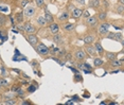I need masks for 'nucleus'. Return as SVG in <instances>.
<instances>
[{"mask_svg":"<svg viewBox=\"0 0 124 105\" xmlns=\"http://www.w3.org/2000/svg\"><path fill=\"white\" fill-rule=\"evenodd\" d=\"M109 27H110V24L108 22H103L99 25V29H98V32L101 36H105L107 33H108V30H109Z\"/></svg>","mask_w":124,"mask_h":105,"instance_id":"2","label":"nucleus"},{"mask_svg":"<svg viewBox=\"0 0 124 105\" xmlns=\"http://www.w3.org/2000/svg\"><path fill=\"white\" fill-rule=\"evenodd\" d=\"M74 56H75V58H77L78 62H83L84 59L87 57V53H86V51L84 49H80V50L75 51Z\"/></svg>","mask_w":124,"mask_h":105,"instance_id":"4","label":"nucleus"},{"mask_svg":"<svg viewBox=\"0 0 124 105\" xmlns=\"http://www.w3.org/2000/svg\"><path fill=\"white\" fill-rule=\"evenodd\" d=\"M116 12L119 13V14H123V12H124L123 3H120L119 5H117V7H116Z\"/></svg>","mask_w":124,"mask_h":105,"instance_id":"22","label":"nucleus"},{"mask_svg":"<svg viewBox=\"0 0 124 105\" xmlns=\"http://www.w3.org/2000/svg\"><path fill=\"white\" fill-rule=\"evenodd\" d=\"M27 40L29 41V44L31 45V46H33V47H36V45L38 44V38H37V36H36L35 34H28Z\"/></svg>","mask_w":124,"mask_h":105,"instance_id":"5","label":"nucleus"},{"mask_svg":"<svg viewBox=\"0 0 124 105\" xmlns=\"http://www.w3.org/2000/svg\"><path fill=\"white\" fill-rule=\"evenodd\" d=\"M4 21H5V17L2 16L1 14H0V25H3L4 24Z\"/></svg>","mask_w":124,"mask_h":105,"instance_id":"30","label":"nucleus"},{"mask_svg":"<svg viewBox=\"0 0 124 105\" xmlns=\"http://www.w3.org/2000/svg\"><path fill=\"white\" fill-rule=\"evenodd\" d=\"M106 18H107V13L106 12H101L98 15V19H100L101 21H104Z\"/></svg>","mask_w":124,"mask_h":105,"instance_id":"23","label":"nucleus"},{"mask_svg":"<svg viewBox=\"0 0 124 105\" xmlns=\"http://www.w3.org/2000/svg\"><path fill=\"white\" fill-rule=\"evenodd\" d=\"M58 19H60L61 21H64V22H65V21H67V20L69 19V13L67 12V11H64V12L60 15Z\"/></svg>","mask_w":124,"mask_h":105,"instance_id":"17","label":"nucleus"},{"mask_svg":"<svg viewBox=\"0 0 124 105\" xmlns=\"http://www.w3.org/2000/svg\"><path fill=\"white\" fill-rule=\"evenodd\" d=\"M114 39L117 41H123V37H122V34L121 33H115V36H114Z\"/></svg>","mask_w":124,"mask_h":105,"instance_id":"24","label":"nucleus"},{"mask_svg":"<svg viewBox=\"0 0 124 105\" xmlns=\"http://www.w3.org/2000/svg\"><path fill=\"white\" fill-rule=\"evenodd\" d=\"M103 59L101 58V57H95L94 58V61H93V64H94V66L95 67H100V66H102L103 65Z\"/></svg>","mask_w":124,"mask_h":105,"instance_id":"20","label":"nucleus"},{"mask_svg":"<svg viewBox=\"0 0 124 105\" xmlns=\"http://www.w3.org/2000/svg\"><path fill=\"white\" fill-rule=\"evenodd\" d=\"M22 15H21V14H18V15H17V17H16V18H17V20L19 21V22H20V21H22V17H21Z\"/></svg>","mask_w":124,"mask_h":105,"instance_id":"33","label":"nucleus"},{"mask_svg":"<svg viewBox=\"0 0 124 105\" xmlns=\"http://www.w3.org/2000/svg\"><path fill=\"white\" fill-rule=\"evenodd\" d=\"M44 17H45V19H46L47 24H48V22H49V24L54 22V18H53V16L51 15V13H50L47 8H45V15H44Z\"/></svg>","mask_w":124,"mask_h":105,"instance_id":"10","label":"nucleus"},{"mask_svg":"<svg viewBox=\"0 0 124 105\" xmlns=\"http://www.w3.org/2000/svg\"><path fill=\"white\" fill-rule=\"evenodd\" d=\"M90 7L98 8L100 7V0H90Z\"/></svg>","mask_w":124,"mask_h":105,"instance_id":"21","label":"nucleus"},{"mask_svg":"<svg viewBox=\"0 0 124 105\" xmlns=\"http://www.w3.org/2000/svg\"><path fill=\"white\" fill-rule=\"evenodd\" d=\"M36 51H37V53L40 55H47L50 50H49V48L47 46H45L44 44H37L36 45Z\"/></svg>","mask_w":124,"mask_h":105,"instance_id":"3","label":"nucleus"},{"mask_svg":"<svg viewBox=\"0 0 124 105\" xmlns=\"http://www.w3.org/2000/svg\"><path fill=\"white\" fill-rule=\"evenodd\" d=\"M82 13H83V11L81 8H73L71 12V17L74 19H78L82 16Z\"/></svg>","mask_w":124,"mask_h":105,"instance_id":"11","label":"nucleus"},{"mask_svg":"<svg viewBox=\"0 0 124 105\" xmlns=\"http://www.w3.org/2000/svg\"><path fill=\"white\" fill-rule=\"evenodd\" d=\"M119 1H120V3H123V1H124V0H119Z\"/></svg>","mask_w":124,"mask_h":105,"instance_id":"37","label":"nucleus"},{"mask_svg":"<svg viewBox=\"0 0 124 105\" xmlns=\"http://www.w3.org/2000/svg\"><path fill=\"white\" fill-rule=\"evenodd\" d=\"M86 24L88 25V27H95V25L98 24V18L95 16H91L90 15L89 17H87L86 18Z\"/></svg>","mask_w":124,"mask_h":105,"instance_id":"6","label":"nucleus"},{"mask_svg":"<svg viewBox=\"0 0 124 105\" xmlns=\"http://www.w3.org/2000/svg\"><path fill=\"white\" fill-rule=\"evenodd\" d=\"M35 2L37 8H43L45 5V0H35Z\"/></svg>","mask_w":124,"mask_h":105,"instance_id":"27","label":"nucleus"},{"mask_svg":"<svg viewBox=\"0 0 124 105\" xmlns=\"http://www.w3.org/2000/svg\"><path fill=\"white\" fill-rule=\"evenodd\" d=\"M33 90H35V87H30L29 88V91H33Z\"/></svg>","mask_w":124,"mask_h":105,"instance_id":"36","label":"nucleus"},{"mask_svg":"<svg viewBox=\"0 0 124 105\" xmlns=\"http://www.w3.org/2000/svg\"><path fill=\"white\" fill-rule=\"evenodd\" d=\"M78 68H80V69H83V70L88 69V71H91V67H90L89 65H87V64H80L78 65Z\"/></svg>","mask_w":124,"mask_h":105,"instance_id":"25","label":"nucleus"},{"mask_svg":"<svg viewBox=\"0 0 124 105\" xmlns=\"http://www.w3.org/2000/svg\"><path fill=\"white\" fill-rule=\"evenodd\" d=\"M0 88H1V86H0Z\"/></svg>","mask_w":124,"mask_h":105,"instance_id":"38","label":"nucleus"},{"mask_svg":"<svg viewBox=\"0 0 124 105\" xmlns=\"http://www.w3.org/2000/svg\"><path fill=\"white\" fill-rule=\"evenodd\" d=\"M53 41H54L55 44H57V45L63 44V37H62V35L60 33L54 34V35H53Z\"/></svg>","mask_w":124,"mask_h":105,"instance_id":"16","label":"nucleus"},{"mask_svg":"<svg viewBox=\"0 0 124 105\" xmlns=\"http://www.w3.org/2000/svg\"><path fill=\"white\" fill-rule=\"evenodd\" d=\"M111 62V66L112 67H121L123 65V59H121V61H118L117 58L116 59H112Z\"/></svg>","mask_w":124,"mask_h":105,"instance_id":"18","label":"nucleus"},{"mask_svg":"<svg viewBox=\"0 0 124 105\" xmlns=\"http://www.w3.org/2000/svg\"><path fill=\"white\" fill-rule=\"evenodd\" d=\"M63 29L65 31H67V32H72V31L75 29V24H71V22H67V24H65L63 25Z\"/></svg>","mask_w":124,"mask_h":105,"instance_id":"13","label":"nucleus"},{"mask_svg":"<svg viewBox=\"0 0 124 105\" xmlns=\"http://www.w3.org/2000/svg\"><path fill=\"white\" fill-rule=\"evenodd\" d=\"M4 104H8V105H15V104H16V101H15V100H12V99H10V100H7V101H5Z\"/></svg>","mask_w":124,"mask_h":105,"instance_id":"28","label":"nucleus"},{"mask_svg":"<svg viewBox=\"0 0 124 105\" xmlns=\"http://www.w3.org/2000/svg\"><path fill=\"white\" fill-rule=\"evenodd\" d=\"M82 15H83L84 18H87V17H89V16H90V14H89L88 11H85V12L82 13Z\"/></svg>","mask_w":124,"mask_h":105,"instance_id":"32","label":"nucleus"},{"mask_svg":"<svg viewBox=\"0 0 124 105\" xmlns=\"http://www.w3.org/2000/svg\"><path fill=\"white\" fill-rule=\"evenodd\" d=\"M93 47H94V49H95V51H97V53H98V54H100V55L104 54V49H103L102 45H101L100 42H95Z\"/></svg>","mask_w":124,"mask_h":105,"instance_id":"14","label":"nucleus"},{"mask_svg":"<svg viewBox=\"0 0 124 105\" xmlns=\"http://www.w3.org/2000/svg\"><path fill=\"white\" fill-rule=\"evenodd\" d=\"M106 37L107 38H109V39H114V36H115V33L114 32H108V33H107L106 34Z\"/></svg>","mask_w":124,"mask_h":105,"instance_id":"29","label":"nucleus"},{"mask_svg":"<svg viewBox=\"0 0 124 105\" xmlns=\"http://www.w3.org/2000/svg\"><path fill=\"white\" fill-rule=\"evenodd\" d=\"M94 39H95L94 36L91 35V34H89V35H86L85 37L83 38V42L85 45H92L94 42Z\"/></svg>","mask_w":124,"mask_h":105,"instance_id":"8","label":"nucleus"},{"mask_svg":"<svg viewBox=\"0 0 124 105\" xmlns=\"http://www.w3.org/2000/svg\"><path fill=\"white\" fill-rule=\"evenodd\" d=\"M106 58L108 59V61H112V59H116L117 58V54L114 52H106Z\"/></svg>","mask_w":124,"mask_h":105,"instance_id":"19","label":"nucleus"},{"mask_svg":"<svg viewBox=\"0 0 124 105\" xmlns=\"http://www.w3.org/2000/svg\"><path fill=\"white\" fill-rule=\"evenodd\" d=\"M84 50L86 51V53H88V54L91 55V56H94L95 54H97V51H95L94 47L92 46V45H86V47H85Z\"/></svg>","mask_w":124,"mask_h":105,"instance_id":"9","label":"nucleus"},{"mask_svg":"<svg viewBox=\"0 0 124 105\" xmlns=\"http://www.w3.org/2000/svg\"><path fill=\"white\" fill-rule=\"evenodd\" d=\"M24 8H24V11H23V14L26 17H32V16L35 15L36 8L33 4H27Z\"/></svg>","mask_w":124,"mask_h":105,"instance_id":"1","label":"nucleus"},{"mask_svg":"<svg viewBox=\"0 0 124 105\" xmlns=\"http://www.w3.org/2000/svg\"><path fill=\"white\" fill-rule=\"evenodd\" d=\"M49 29H50V32L52 33V35H54V34H57L58 32H60V27H58V24H55V22H52V24H50Z\"/></svg>","mask_w":124,"mask_h":105,"instance_id":"12","label":"nucleus"},{"mask_svg":"<svg viewBox=\"0 0 124 105\" xmlns=\"http://www.w3.org/2000/svg\"><path fill=\"white\" fill-rule=\"evenodd\" d=\"M36 22H37V24L39 27H45V25L47 24V21L44 16H38L37 18H36Z\"/></svg>","mask_w":124,"mask_h":105,"instance_id":"15","label":"nucleus"},{"mask_svg":"<svg viewBox=\"0 0 124 105\" xmlns=\"http://www.w3.org/2000/svg\"><path fill=\"white\" fill-rule=\"evenodd\" d=\"M75 1H77L78 3H80V4H85L86 0H75Z\"/></svg>","mask_w":124,"mask_h":105,"instance_id":"34","label":"nucleus"},{"mask_svg":"<svg viewBox=\"0 0 124 105\" xmlns=\"http://www.w3.org/2000/svg\"><path fill=\"white\" fill-rule=\"evenodd\" d=\"M0 86L1 87H8L9 86V82H8L5 79H0Z\"/></svg>","mask_w":124,"mask_h":105,"instance_id":"26","label":"nucleus"},{"mask_svg":"<svg viewBox=\"0 0 124 105\" xmlns=\"http://www.w3.org/2000/svg\"><path fill=\"white\" fill-rule=\"evenodd\" d=\"M23 29H24V32L28 33V34H34L35 33V27L31 24V22H26L23 25Z\"/></svg>","mask_w":124,"mask_h":105,"instance_id":"7","label":"nucleus"},{"mask_svg":"<svg viewBox=\"0 0 124 105\" xmlns=\"http://www.w3.org/2000/svg\"><path fill=\"white\" fill-rule=\"evenodd\" d=\"M52 50H53L52 53H54V54H56V53L60 52V49H58V48H54V49H52Z\"/></svg>","mask_w":124,"mask_h":105,"instance_id":"35","label":"nucleus"},{"mask_svg":"<svg viewBox=\"0 0 124 105\" xmlns=\"http://www.w3.org/2000/svg\"><path fill=\"white\" fill-rule=\"evenodd\" d=\"M27 4H28V0H21V2H20V7L21 8H24Z\"/></svg>","mask_w":124,"mask_h":105,"instance_id":"31","label":"nucleus"}]
</instances>
